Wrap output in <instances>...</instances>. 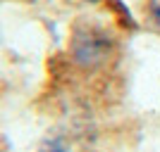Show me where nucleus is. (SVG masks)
I'll return each mask as SVG.
<instances>
[{"mask_svg": "<svg viewBox=\"0 0 160 152\" xmlns=\"http://www.w3.org/2000/svg\"><path fill=\"white\" fill-rule=\"evenodd\" d=\"M72 53L81 67H96L112 53V38L100 29H84L74 38Z\"/></svg>", "mask_w": 160, "mask_h": 152, "instance_id": "nucleus-1", "label": "nucleus"}, {"mask_svg": "<svg viewBox=\"0 0 160 152\" xmlns=\"http://www.w3.org/2000/svg\"><path fill=\"white\" fill-rule=\"evenodd\" d=\"M151 17H153L155 26L160 29V0H151Z\"/></svg>", "mask_w": 160, "mask_h": 152, "instance_id": "nucleus-2", "label": "nucleus"}, {"mask_svg": "<svg viewBox=\"0 0 160 152\" xmlns=\"http://www.w3.org/2000/svg\"><path fill=\"white\" fill-rule=\"evenodd\" d=\"M91 2H96V0H91Z\"/></svg>", "mask_w": 160, "mask_h": 152, "instance_id": "nucleus-3", "label": "nucleus"}]
</instances>
